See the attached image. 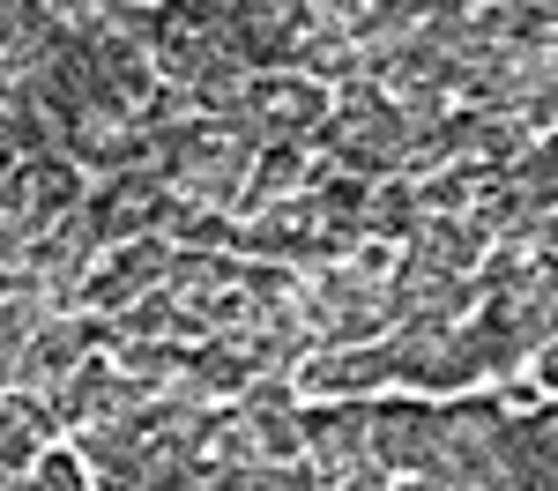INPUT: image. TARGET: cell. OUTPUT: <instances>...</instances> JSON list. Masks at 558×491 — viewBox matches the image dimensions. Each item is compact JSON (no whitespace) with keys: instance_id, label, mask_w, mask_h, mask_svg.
Returning a JSON list of instances; mask_svg holds the SVG:
<instances>
[{"instance_id":"1","label":"cell","mask_w":558,"mask_h":491,"mask_svg":"<svg viewBox=\"0 0 558 491\" xmlns=\"http://www.w3.org/2000/svg\"><path fill=\"white\" fill-rule=\"evenodd\" d=\"M186 209L157 172H105L83 194V217L97 231V246H128V238H157L172 231V217Z\"/></svg>"},{"instance_id":"2","label":"cell","mask_w":558,"mask_h":491,"mask_svg":"<svg viewBox=\"0 0 558 491\" xmlns=\"http://www.w3.org/2000/svg\"><path fill=\"white\" fill-rule=\"evenodd\" d=\"M387 357H395V380H417L432 395H462L476 380L470 351H462V320H395Z\"/></svg>"},{"instance_id":"3","label":"cell","mask_w":558,"mask_h":491,"mask_svg":"<svg viewBox=\"0 0 558 491\" xmlns=\"http://www.w3.org/2000/svg\"><path fill=\"white\" fill-rule=\"evenodd\" d=\"M105 351V312H52L38 335L23 343V365H15V388L23 395H60L68 380H75V365L83 357Z\"/></svg>"},{"instance_id":"4","label":"cell","mask_w":558,"mask_h":491,"mask_svg":"<svg viewBox=\"0 0 558 491\" xmlns=\"http://www.w3.org/2000/svg\"><path fill=\"white\" fill-rule=\"evenodd\" d=\"M165 268H172V238H165V231H157V238H128V246H105V268L75 283V306L120 312V306H134L142 291H157Z\"/></svg>"},{"instance_id":"5","label":"cell","mask_w":558,"mask_h":491,"mask_svg":"<svg viewBox=\"0 0 558 491\" xmlns=\"http://www.w3.org/2000/svg\"><path fill=\"white\" fill-rule=\"evenodd\" d=\"M380 380H395L387 343H350V351H313L291 365V388L305 402H365Z\"/></svg>"},{"instance_id":"6","label":"cell","mask_w":558,"mask_h":491,"mask_svg":"<svg viewBox=\"0 0 558 491\" xmlns=\"http://www.w3.org/2000/svg\"><path fill=\"white\" fill-rule=\"evenodd\" d=\"M239 105H246L260 127H268V142H305V134L336 112V105H328V89L305 83V75H291V67L246 75V97H239Z\"/></svg>"},{"instance_id":"7","label":"cell","mask_w":558,"mask_h":491,"mask_svg":"<svg viewBox=\"0 0 558 491\" xmlns=\"http://www.w3.org/2000/svg\"><path fill=\"white\" fill-rule=\"evenodd\" d=\"M89 254H97V231H89V217L75 209V217H60L52 231H38V238L23 246V275L38 283L45 298H60V306H75V283H83Z\"/></svg>"},{"instance_id":"8","label":"cell","mask_w":558,"mask_h":491,"mask_svg":"<svg viewBox=\"0 0 558 491\" xmlns=\"http://www.w3.org/2000/svg\"><path fill=\"white\" fill-rule=\"evenodd\" d=\"M387 298H395V320H462V306H476L470 283L454 268H432V261H395L387 275Z\"/></svg>"},{"instance_id":"9","label":"cell","mask_w":558,"mask_h":491,"mask_svg":"<svg viewBox=\"0 0 558 491\" xmlns=\"http://www.w3.org/2000/svg\"><path fill=\"white\" fill-rule=\"evenodd\" d=\"M365 446H373V462H380L387 477L425 469V462H432V409H425V402H380Z\"/></svg>"},{"instance_id":"10","label":"cell","mask_w":558,"mask_h":491,"mask_svg":"<svg viewBox=\"0 0 558 491\" xmlns=\"http://www.w3.org/2000/svg\"><path fill=\"white\" fill-rule=\"evenodd\" d=\"M365 432H373L365 402H313V409H299V440H305L313 469H343L350 454H365Z\"/></svg>"},{"instance_id":"11","label":"cell","mask_w":558,"mask_h":491,"mask_svg":"<svg viewBox=\"0 0 558 491\" xmlns=\"http://www.w3.org/2000/svg\"><path fill=\"white\" fill-rule=\"evenodd\" d=\"M313 201H305V194H283V201H260L254 217L239 223V254H246V261H291V254H299L305 238H313Z\"/></svg>"},{"instance_id":"12","label":"cell","mask_w":558,"mask_h":491,"mask_svg":"<svg viewBox=\"0 0 558 491\" xmlns=\"http://www.w3.org/2000/svg\"><path fill=\"white\" fill-rule=\"evenodd\" d=\"M186 462H194V477H216V469L254 462V432H246V417H239V409H202V417L186 425Z\"/></svg>"},{"instance_id":"13","label":"cell","mask_w":558,"mask_h":491,"mask_svg":"<svg viewBox=\"0 0 558 491\" xmlns=\"http://www.w3.org/2000/svg\"><path fill=\"white\" fill-rule=\"evenodd\" d=\"M231 275H239L231 254H179V246H172V268H165V283H157V291L172 298V312H202Z\"/></svg>"},{"instance_id":"14","label":"cell","mask_w":558,"mask_h":491,"mask_svg":"<svg viewBox=\"0 0 558 491\" xmlns=\"http://www.w3.org/2000/svg\"><path fill=\"white\" fill-rule=\"evenodd\" d=\"M454 134H462V157L499 164V172H507L521 149L536 142V134H529V120H514V112H462V120H454Z\"/></svg>"},{"instance_id":"15","label":"cell","mask_w":558,"mask_h":491,"mask_svg":"<svg viewBox=\"0 0 558 491\" xmlns=\"http://www.w3.org/2000/svg\"><path fill=\"white\" fill-rule=\"evenodd\" d=\"M186 372H194V380H202V388H209L216 402H223V395L239 402V388L254 380V357H246V335H209L202 351L186 357Z\"/></svg>"},{"instance_id":"16","label":"cell","mask_w":558,"mask_h":491,"mask_svg":"<svg viewBox=\"0 0 558 491\" xmlns=\"http://www.w3.org/2000/svg\"><path fill=\"white\" fill-rule=\"evenodd\" d=\"M410 254H417V261H432V268H454V275L484 261V246L470 238V223H462V217H417Z\"/></svg>"},{"instance_id":"17","label":"cell","mask_w":558,"mask_h":491,"mask_svg":"<svg viewBox=\"0 0 558 491\" xmlns=\"http://www.w3.org/2000/svg\"><path fill=\"white\" fill-rule=\"evenodd\" d=\"M0 142H8V157H15V164H38V157L60 149V120L15 97V105H0Z\"/></svg>"},{"instance_id":"18","label":"cell","mask_w":558,"mask_h":491,"mask_svg":"<svg viewBox=\"0 0 558 491\" xmlns=\"http://www.w3.org/2000/svg\"><path fill=\"white\" fill-rule=\"evenodd\" d=\"M417 217H425V209H417V186H373V194H365V217H357V231H365V238H410V231H417Z\"/></svg>"},{"instance_id":"19","label":"cell","mask_w":558,"mask_h":491,"mask_svg":"<svg viewBox=\"0 0 558 491\" xmlns=\"http://www.w3.org/2000/svg\"><path fill=\"white\" fill-rule=\"evenodd\" d=\"M105 388H112V365H105V357H83L75 380L52 395V417H60V425H97V417H105Z\"/></svg>"},{"instance_id":"20","label":"cell","mask_w":558,"mask_h":491,"mask_svg":"<svg viewBox=\"0 0 558 491\" xmlns=\"http://www.w3.org/2000/svg\"><path fill=\"white\" fill-rule=\"evenodd\" d=\"M120 372L128 380H142V388H172L179 372H186V351H179L172 335H149V343H120Z\"/></svg>"},{"instance_id":"21","label":"cell","mask_w":558,"mask_h":491,"mask_svg":"<svg viewBox=\"0 0 558 491\" xmlns=\"http://www.w3.org/2000/svg\"><path fill=\"white\" fill-rule=\"evenodd\" d=\"M447 164H462V134H454V120H432V127H410V149H402V172H410V179H432V172H447Z\"/></svg>"},{"instance_id":"22","label":"cell","mask_w":558,"mask_h":491,"mask_svg":"<svg viewBox=\"0 0 558 491\" xmlns=\"http://www.w3.org/2000/svg\"><path fill=\"white\" fill-rule=\"evenodd\" d=\"M165 238L186 246V254H223V246H239V223L223 217V209H179Z\"/></svg>"},{"instance_id":"23","label":"cell","mask_w":558,"mask_h":491,"mask_svg":"<svg viewBox=\"0 0 558 491\" xmlns=\"http://www.w3.org/2000/svg\"><path fill=\"white\" fill-rule=\"evenodd\" d=\"M246 432H254V462H299L305 454L299 409H260V417H246Z\"/></svg>"},{"instance_id":"24","label":"cell","mask_w":558,"mask_h":491,"mask_svg":"<svg viewBox=\"0 0 558 491\" xmlns=\"http://www.w3.org/2000/svg\"><path fill=\"white\" fill-rule=\"evenodd\" d=\"M165 15H172L179 30H202V38H223V30H239L246 0H165Z\"/></svg>"},{"instance_id":"25","label":"cell","mask_w":558,"mask_h":491,"mask_svg":"<svg viewBox=\"0 0 558 491\" xmlns=\"http://www.w3.org/2000/svg\"><path fill=\"white\" fill-rule=\"evenodd\" d=\"M45 446H38V432L15 417V402H0V477H31V462H38Z\"/></svg>"},{"instance_id":"26","label":"cell","mask_w":558,"mask_h":491,"mask_svg":"<svg viewBox=\"0 0 558 491\" xmlns=\"http://www.w3.org/2000/svg\"><path fill=\"white\" fill-rule=\"evenodd\" d=\"M260 409H299L291 372H254V380L239 388V417H260Z\"/></svg>"},{"instance_id":"27","label":"cell","mask_w":558,"mask_h":491,"mask_svg":"<svg viewBox=\"0 0 558 491\" xmlns=\"http://www.w3.org/2000/svg\"><path fill=\"white\" fill-rule=\"evenodd\" d=\"M23 491H89V484H83V462L75 454H38Z\"/></svg>"},{"instance_id":"28","label":"cell","mask_w":558,"mask_h":491,"mask_svg":"<svg viewBox=\"0 0 558 491\" xmlns=\"http://www.w3.org/2000/svg\"><path fill=\"white\" fill-rule=\"evenodd\" d=\"M45 8H52L60 23H89V15H105L112 0H45Z\"/></svg>"},{"instance_id":"29","label":"cell","mask_w":558,"mask_h":491,"mask_svg":"<svg viewBox=\"0 0 558 491\" xmlns=\"http://www.w3.org/2000/svg\"><path fill=\"white\" fill-rule=\"evenodd\" d=\"M23 291H38V283H31L23 268H8V261H0V306H8V298H23Z\"/></svg>"},{"instance_id":"30","label":"cell","mask_w":558,"mask_h":491,"mask_svg":"<svg viewBox=\"0 0 558 491\" xmlns=\"http://www.w3.org/2000/svg\"><path fill=\"white\" fill-rule=\"evenodd\" d=\"M536 357H544V365H536V380H544V388H558V343H551V351H536Z\"/></svg>"},{"instance_id":"31","label":"cell","mask_w":558,"mask_h":491,"mask_svg":"<svg viewBox=\"0 0 558 491\" xmlns=\"http://www.w3.org/2000/svg\"><path fill=\"white\" fill-rule=\"evenodd\" d=\"M149 8H165V0H149Z\"/></svg>"}]
</instances>
